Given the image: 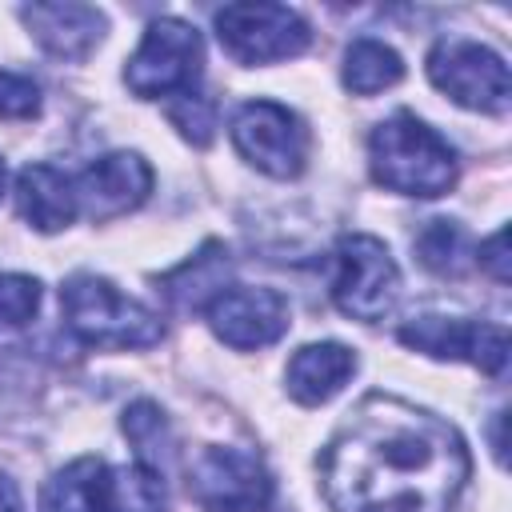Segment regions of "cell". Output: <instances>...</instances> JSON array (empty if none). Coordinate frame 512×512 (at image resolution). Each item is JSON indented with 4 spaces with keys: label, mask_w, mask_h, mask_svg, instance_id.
Wrapping results in <instances>:
<instances>
[{
    "label": "cell",
    "mask_w": 512,
    "mask_h": 512,
    "mask_svg": "<svg viewBox=\"0 0 512 512\" xmlns=\"http://www.w3.org/2000/svg\"><path fill=\"white\" fill-rule=\"evenodd\" d=\"M472 460L464 436L400 396H364L320 460L332 512H452Z\"/></svg>",
    "instance_id": "6da1fadb"
},
{
    "label": "cell",
    "mask_w": 512,
    "mask_h": 512,
    "mask_svg": "<svg viewBox=\"0 0 512 512\" xmlns=\"http://www.w3.org/2000/svg\"><path fill=\"white\" fill-rule=\"evenodd\" d=\"M368 164L376 184L400 196H420V200L444 196L460 176L452 144L412 112H396L372 128Z\"/></svg>",
    "instance_id": "7a4b0ae2"
},
{
    "label": "cell",
    "mask_w": 512,
    "mask_h": 512,
    "mask_svg": "<svg viewBox=\"0 0 512 512\" xmlns=\"http://www.w3.org/2000/svg\"><path fill=\"white\" fill-rule=\"evenodd\" d=\"M60 308H64L68 332L92 348L128 352V348H152L164 340V320L96 272L68 276L60 288Z\"/></svg>",
    "instance_id": "3957f363"
},
{
    "label": "cell",
    "mask_w": 512,
    "mask_h": 512,
    "mask_svg": "<svg viewBox=\"0 0 512 512\" xmlns=\"http://www.w3.org/2000/svg\"><path fill=\"white\" fill-rule=\"evenodd\" d=\"M204 72V40L180 16H160L124 64V84L140 100H176L196 92Z\"/></svg>",
    "instance_id": "277c9868"
},
{
    "label": "cell",
    "mask_w": 512,
    "mask_h": 512,
    "mask_svg": "<svg viewBox=\"0 0 512 512\" xmlns=\"http://www.w3.org/2000/svg\"><path fill=\"white\" fill-rule=\"evenodd\" d=\"M332 300L352 320H384L400 300V268L384 240L348 232L332 248Z\"/></svg>",
    "instance_id": "5b68a950"
},
{
    "label": "cell",
    "mask_w": 512,
    "mask_h": 512,
    "mask_svg": "<svg viewBox=\"0 0 512 512\" xmlns=\"http://www.w3.org/2000/svg\"><path fill=\"white\" fill-rule=\"evenodd\" d=\"M428 80L448 100H456L460 108H472V112L504 116L512 104V80H508L504 56L492 52L488 44H476V40L448 36V40L432 44Z\"/></svg>",
    "instance_id": "8992f818"
},
{
    "label": "cell",
    "mask_w": 512,
    "mask_h": 512,
    "mask_svg": "<svg viewBox=\"0 0 512 512\" xmlns=\"http://www.w3.org/2000/svg\"><path fill=\"white\" fill-rule=\"evenodd\" d=\"M216 36L236 64H276L312 44V28L296 8L260 0L224 4L216 12Z\"/></svg>",
    "instance_id": "52a82bcc"
},
{
    "label": "cell",
    "mask_w": 512,
    "mask_h": 512,
    "mask_svg": "<svg viewBox=\"0 0 512 512\" xmlns=\"http://www.w3.org/2000/svg\"><path fill=\"white\" fill-rule=\"evenodd\" d=\"M232 144L236 152L272 180H292L308 160V128L304 120L276 100H248L232 112Z\"/></svg>",
    "instance_id": "ba28073f"
},
{
    "label": "cell",
    "mask_w": 512,
    "mask_h": 512,
    "mask_svg": "<svg viewBox=\"0 0 512 512\" xmlns=\"http://www.w3.org/2000/svg\"><path fill=\"white\" fill-rule=\"evenodd\" d=\"M188 496L204 512H264L272 500V472L256 452L208 444L188 464Z\"/></svg>",
    "instance_id": "9c48e42d"
},
{
    "label": "cell",
    "mask_w": 512,
    "mask_h": 512,
    "mask_svg": "<svg viewBox=\"0 0 512 512\" xmlns=\"http://www.w3.org/2000/svg\"><path fill=\"white\" fill-rule=\"evenodd\" d=\"M396 336L432 360H464L488 376H500L508 364V332L500 324H480L468 316H416L400 324Z\"/></svg>",
    "instance_id": "30bf717a"
},
{
    "label": "cell",
    "mask_w": 512,
    "mask_h": 512,
    "mask_svg": "<svg viewBox=\"0 0 512 512\" xmlns=\"http://www.w3.org/2000/svg\"><path fill=\"white\" fill-rule=\"evenodd\" d=\"M208 324L212 332L240 352L268 348L288 332V300L276 288H256V284H232L208 304Z\"/></svg>",
    "instance_id": "8fae6325"
},
{
    "label": "cell",
    "mask_w": 512,
    "mask_h": 512,
    "mask_svg": "<svg viewBox=\"0 0 512 512\" xmlns=\"http://www.w3.org/2000/svg\"><path fill=\"white\" fill-rule=\"evenodd\" d=\"M76 180V200L88 220H116L140 208L152 192V168L140 152H104Z\"/></svg>",
    "instance_id": "7c38bea8"
},
{
    "label": "cell",
    "mask_w": 512,
    "mask_h": 512,
    "mask_svg": "<svg viewBox=\"0 0 512 512\" xmlns=\"http://www.w3.org/2000/svg\"><path fill=\"white\" fill-rule=\"evenodd\" d=\"M24 28L52 60H84L108 32V16L92 4H24L20 8Z\"/></svg>",
    "instance_id": "4fadbf2b"
},
{
    "label": "cell",
    "mask_w": 512,
    "mask_h": 512,
    "mask_svg": "<svg viewBox=\"0 0 512 512\" xmlns=\"http://www.w3.org/2000/svg\"><path fill=\"white\" fill-rule=\"evenodd\" d=\"M16 208L36 232H60L80 216L76 180L56 164H24L16 172Z\"/></svg>",
    "instance_id": "5bb4252c"
},
{
    "label": "cell",
    "mask_w": 512,
    "mask_h": 512,
    "mask_svg": "<svg viewBox=\"0 0 512 512\" xmlns=\"http://www.w3.org/2000/svg\"><path fill=\"white\" fill-rule=\"evenodd\" d=\"M352 372H356V352L336 340H324V344H304L292 352L284 384L296 404L316 408V404L332 400L352 380Z\"/></svg>",
    "instance_id": "9a60e30c"
},
{
    "label": "cell",
    "mask_w": 512,
    "mask_h": 512,
    "mask_svg": "<svg viewBox=\"0 0 512 512\" xmlns=\"http://www.w3.org/2000/svg\"><path fill=\"white\" fill-rule=\"evenodd\" d=\"M232 260H228V248L220 240H208L196 256H188L180 268H172L168 276H160V288H164V300L176 308V312H208V304L232 288Z\"/></svg>",
    "instance_id": "2e32d148"
},
{
    "label": "cell",
    "mask_w": 512,
    "mask_h": 512,
    "mask_svg": "<svg viewBox=\"0 0 512 512\" xmlns=\"http://www.w3.org/2000/svg\"><path fill=\"white\" fill-rule=\"evenodd\" d=\"M104 480L108 464L96 456H80L44 480L40 512H104Z\"/></svg>",
    "instance_id": "e0dca14e"
},
{
    "label": "cell",
    "mask_w": 512,
    "mask_h": 512,
    "mask_svg": "<svg viewBox=\"0 0 512 512\" xmlns=\"http://www.w3.org/2000/svg\"><path fill=\"white\" fill-rule=\"evenodd\" d=\"M344 88L356 92V96H376L384 88H392L400 76H404V60L396 48H388L384 40H372V36H360L348 44L344 52Z\"/></svg>",
    "instance_id": "ac0fdd59"
},
{
    "label": "cell",
    "mask_w": 512,
    "mask_h": 512,
    "mask_svg": "<svg viewBox=\"0 0 512 512\" xmlns=\"http://www.w3.org/2000/svg\"><path fill=\"white\" fill-rule=\"evenodd\" d=\"M124 436L132 440L136 448V464H144L148 472L164 476L172 456H176V436L168 428V416L160 412V404L152 400H136L128 412H124Z\"/></svg>",
    "instance_id": "d6986e66"
},
{
    "label": "cell",
    "mask_w": 512,
    "mask_h": 512,
    "mask_svg": "<svg viewBox=\"0 0 512 512\" xmlns=\"http://www.w3.org/2000/svg\"><path fill=\"white\" fill-rule=\"evenodd\" d=\"M104 512H168L164 476L148 472L144 464L108 468V480H104Z\"/></svg>",
    "instance_id": "ffe728a7"
},
{
    "label": "cell",
    "mask_w": 512,
    "mask_h": 512,
    "mask_svg": "<svg viewBox=\"0 0 512 512\" xmlns=\"http://www.w3.org/2000/svg\"><path fill=\"white\" fill-rule=\"evenodd\" d=\"M416 256L436 276H460L468 268V236L456 220H428L416 236Z\"/></svg>",
    "instance_id": "44dd1931"
},
{
    "label": "cell",
    "mask_w": 512,
    "mask_h": 512,
    "mask_svg": "<svg viewBox=\"0 0 512 512\" xmlns=\"http://www.w3.org/2000/svg\"><path fill=\"white\" fill-rule=\"evenodd\" d=\"M40 308V280L24 272H0V328H20Z\"/></svg>",
    "instance_id": "7402d4cb"
},
{
    "label": "cell",
    "mask_w": 512,
    "mask_h": 512,
    "mask_svg": "<svg viewBox=\"0 0 512 512\" xmlns=\"http://www.w3.org/2000/svg\"><path fill=\"white\" fill-rule=\"evenodd\" d=\"M168 120H172V124L180 128V136L192 140V144H208V140H212V128H216V112H212L208 96H200V92L176 96V100L168 104Z\"/></svg>",
    "instance_id": "603a6c76"
},
{
    "label": "cell",
    "mask_w": 512,
    "mask_h": 512,
    "mask_svg": "<svg viewBox=\"0 0 512 512\" xmlns=\"http://www.w3.org/2000/svg\"><path fill=\"white\" fill-rule=\"evenodd\" d=\"M40 116V88L32 76L0 68V120H32Z\"/></svg>",
    "instance_id": "cb8c5ba5"
},
{
    "label": "cell",
    "mask_w": 512,
    "mask_h": 512,
    "mask_svg": "<svg viewBox=\"0 0 512 512\" xmlns=\"http://www.w3.org/2000/svg\"><path fill=\"white\" fill-rule=\"evenodd\" d=\"M476 260H480L484 272H492L496 284H508V232H504V228L492 232V236L476 248Z\"/></svg>",
    "instance_id": "d4e9b609"
},
{
    "label": "cell",
    "mask_w": 512,
    "mask_h": 512,
    "mask_svg": "<svg viewBox=\"0 0 512 512\" xmlns=\"http://www.w3.org/2000/svg\"><path fill=\"white\" fill-rule=\"evenodd\" d=\"M0 512H24V500H20V488L12 476L0 472Z\"/></svg>",
    "instance_id": "484cf974"
},
{
    "label": "cell",
    "mask_w": 512,
    "mask_h": 512,
    "mask_svg": "<svg viewBox=\"0 0 512 512\" xmlns=\"http://www.w3.org/2000/svg\"><path fill=\"white\" fill-rule=\"evenodd\" d=\"M4 176H8V172H4V160H0V192H4Z\"/></svg>",
    "instance_id": "4316f807"
}]
</instances>
